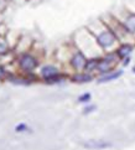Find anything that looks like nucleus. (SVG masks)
I'll return each instance as SVG.
<instances>
[{
    "label": "nucleus",
    "instance_id": "obj_1",
    "mask_svg": "<svg viewBox=\"0 0 135 150\" xmlns=\"http://www.w3.org/2000/svg\"><path fill=\"white\" fill-rule=\"evenodd\" d=\"M90 33L94 35L97 42L102 50H112L114 49L115 45L118 44V37L114 35V33L108 28L107 24L102 21L100 23V29L95 30L94 28L90 30Z\"/></svg>",
    "mask_w": 135,
    "mask_h": 150
},
{
    "label": "nucleus",
    "instance_id": "obj_2",
    "mask_svg": "<svg viewBox=\"0 0 135 150\" xmlns=\"http://www.w3.org/2000/svg\"><path fill=\"white\" fill-rule=\"evenodd\" d=\"M120 58L118 56L117 52H109L105 57L100 58L99 60V65H98V68H97V71L102 74H105V73H109L112 72L113 69H114L115 65L118 63Z\"/></svg>",
    "mask_w": 135,
    "mask_h": 150
},
{
    "label": "nucleus",
    "instance_id": "obj_3",
    "mask_svg": "<svg viewBox=\"0 0 135 150\" xmlns=\"http://www.w3.org/2000/svg\"><path fill=\"white\" fill-rule=\"evenodd\" d=\"M87 65V58L82 51H77L71 58V66L76 69L77 72H82Z\"/></svg>",
    "mask_w": 135,
    "mask_h": 150
},
{
    "label": "nucleus",
    "instance_id": "obj_4",
    "mask_svg": "<svg viewBox=\"0 0 135 150\" xmlns=\"http://www.w3.org/2000/svg\"><path fill=\"white\" fill-rule=\"evenodd\" d=\"M112 145L110 143H108L105 140H97V139H90V140L86 142L83 144L84 148L87 149H93V150H100V149H105V148H109Z\"/></svg>",
    "mask_w": 135,
    "mask_h": 150
},
{
    "label": "nucleus",
    "instance_id": "obj_5",
    "mask_svg": "<svg viewBox=\"0 0 135 150\" xmlns=\"http://www.w3.org/2000/svg\"><path fill=\"white\" fill-rule=\"evenodd\" d=\"M122 24L129 35H134L135 34V13H129L125 16V19L122 21Z\"/></svg>",
    "mask_w": 135,
    "mask_h": 150
},
{
    "label": "nucleus",
    "instance_id": "obj_6",
    "mask_svg": "<svg viewBox=\"0 0 135 150\" xmlns=\"http://www.w3.org/2000/svg\"><path fill=\"white\" fill-rule=\"evenodd\" d=\"M20 66H21V68H23V69H25V71H32V69L37 66V62H36V60L32 56L25 55V56L21 57Z\"/></svg>",
    "mask_w": 135,
    "mask_h": 150
},
{
    "label": "nucleus",
    "instance_id": "obj_7",
    "mask_svg": "<svg viewBox=\"0 0 135 150\" xmlns=\"http://www.w3.org/2000/svg\"><path fill=\"white\" fill-rule=\"evenodd\" d=\"M133 45L131 44H128V42H124V44H120L118 46V49L115 50V52L118 53L119 58H127L130 56V53L133 52Z\"/></svg>",
    "mask_w": 135,
    "mask_h": 150
},
{
    "label": "nucleus",
    "instance_id": "obj_8",
    "mask_svg": "<svg viewBox=\"0 0 135 150\" xmlns=\"http://www.w3.org/2000/svg\"><path fill=\"white\" fill-rule=\"evenodd\" d=\"M93 78L94 77L89 72H77L74 76H72V81L77 83H87L93 81Z\"/></svg>",
    "mask_w": 135,
    "mask_h": 150
},
{
    "label": "nucleus",
    "instance_id": "obj_9",
    "mask_svg": "<svg viewBox=\"0 0 135 150\" xmlns=\"http://www.w3.org/2000/svg\"><path fill=\"white\" fill-rule=\"evenodd\" d=\"M123 73H124V72L122 71V69H118V71H112V72H109V73H105V74H103V76H102V77H99L98 82H99V83H105V82L114 81V79L119 78Z\"/></svg>",
    "mask_w": 135,
    "mask_h": 150
},
{
    "label": "nucleus",
    "instance_id": "obj_10",
    "mask_svg": "<svg viewBox=\"0 0 135 150\" xmlns=\"http://www.w3.org/2000/svg\"><path fill=\"white\" fill-rule=\"evenodd\" d=\"M41 74H42V77H44L46 81H47V79H50V78H52V77L57 76V74H60V72H58V69H57L55 66L48 65V66L42 67V69H41Z\"/></svg>",
    "mask_w": 135,
    "mask_h": 150
},
{
    "label": "nucleus",
    "instance_id": "obj_11",
    "mask_svg": "<svg viewBox=\"0 0 135 150\" xmlns=\"http://www.w3.org/2000/svg\"><path fill=\"white\" fill-rule=\"evenodd\" d=\"M99 60L100 58H97V57H92L89 60H87V65H86V71L87 72H92V71H97L98 68V65H99Z\"/></svg>",
    "mask_w": 135,
    "mask_h": 150
},
{
    "label": "nucleus",
    "instance_id": "obj_12",
    "mask_svg": "<svg viewBox=\"0 0 135 150\" xmlns=\"http://www.w3.org/2000/svg\"><path fill=\"white\" fill-rule=\"evenodd\" d=\"M90 98H92V96L89 93H84V94H82L78 98V102H79V103H87V102L90 100Z\"/></svg>",
    "mask_w": 135,
    "mask_h": 150
},
{
    "label": "nucleus",
    "instance_id": "obj_13",
    "mask_svg": "<svg viewBox=\"0 0 135 150\" xmlns=\"http://www.w3.org/2000/svg\"><path fill=\"white\" fill-rule=\"evenodd\" d=\"M6 49H8V45H6V42H5V40L0 39V55L6 51Z\"/></svg>",
    "mask_w": 135,
    "mask_h": 150
},
{
    "label": "nucleus",
    "instance_id": "obj_14",
    "mask_svg": "<svg viewBox=\"0 0 135 150\" xmlns=\"http://www.w3.org/2000/svg\"><path fill=\"white\" fill-rule=\"evenodd\" d=\"M94 109H95V105H88V107H86V108L83 109V113L88 114V113H90V112H93Z\"/></svg>",
    "mask_w": 135,
    "mask_h": 150
},
{
    "label": "nucleus",
    "instance_id": "obj_15",
    "mask_svg": "<svg viewBox=\"0 0 135 150\" xmlns=\"http://www.w3.org/2000/svg\"><path fill=\"white\" fill-rule=\"evenodd\" d=\"M5 74V71H4V68L3 67H0V78H1Z\"/></svg>",
    "mask_w": 135,
    "mask_h": 150
},
{
    "label": "nucleus",
    "instance_id": "obj_16",
    "mask_svg": "<svg viewBox=\"0 0 135 150\" xmlns=\"http://www.w3.org/2000/svg\"><path fill=\"white\" fill-rule=\"evenodd\" d=\"M133 72H134V73H135V66H134V67H133Z\"/></svg>",
    "mask_w": 135,
    "mask_h": 150
}]
</instances>
